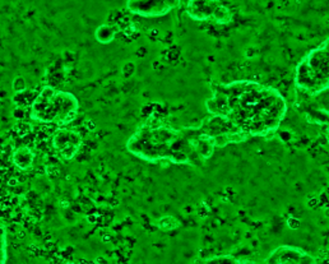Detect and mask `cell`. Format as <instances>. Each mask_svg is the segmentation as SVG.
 Returning a JSON list of instances; mask_svg holds the SVG:
<instances>
[{"label": "cell", "mask_w": 329, "mask_h": 264, "mask_svg": "<svg viewBox=\"0 0 329 264\" xmlns=\"http://www.w3.org/2000/svg\"><path fill=\"white\" fill-rule=\"evenodd\" d=\"M207 107L216 116L226 117L239 132L262 137L276 132L287 111L277 89L250 81L221 86Z\"/></svg>", "instance_id": "1"}, {"label": "cell", "mask_w": 329, "mask_h": 264, "mask_svg": "<svg viewBox=\"0 0 329 264\" xmlns=\"http://www.w3.org/2000/svg\"><path fill=\"white\" fill-rule=\"evenodd\" d=\"M191 146L184 141L176 130L164 126V124H146L128 141V150L146 161L157 162L168 160L176 151L186 150Z\"/></svg>", "instance_id": "2"}, {"label": "cell", "mask_w": 329, "mask_h": 264, "mask_svg": "<svg viewBox=\"0 0 329 264\" xmlns=\"http://www.w3.org/2000/svg\"><path fill=\"white\" fill-rule=\"evenodd\" d=\"M328 40L309 51L299 63L295 73V85L309 94H318L328 89L329 81Z\"/></svg>", "instance_id": "3"}, {"label": "cell", "mask_w": 329, "mask_h": 264, "mask_svg": "<svg viewBox=\"0 0 329 264\" xmlns=\"http://www.w3.org/2000/svg\"><path fill=\"white\" fill-rule=\"evenodd\" d=\"M188 13L197 21L215 19L217 23H229L232 14L220 0H189Z\"/></svg>", "instance_id": "4"}, {"label": "cell", "mask_w": 329, "mask_h": 264, "mask_svg": "<svg viewBox=\"0 0 329 264\" xmlns=\"http://www.w3.org/2000/svg\"><path fill=\"white\" fill-rule=\"evenodd\" d=\"M180 0H128L130 12L142 17H161L177 8Z\"/></svg>", "instance_id": "5"}, {"label": "cell", "mask_w": 329, "mask_h": 264, "mask_svg": "<svg viewBox=\"0 0 329 264\" xmlns=\"http://www.w3.org/2000/svg\"><path fill=\"white\" fill-rule=\"evenodd\" d=\"M114 31H112V28L109 29V32H105V26L103 27H100L97 31V38L100 40V42H103V44H106V42H110L114 38Z\"/></svg>", "instance_id": "6"}, {"label": "cell", "mask_w": 329, "mask_h": 264, "mask_svg": "<svg viewBox=\"0 0 329 264\" xmlns=\"http://www.w3.org/2000/svg\"><path fill=\"white\" fill-rule=\"evenodd\" d=\"M176 225H177V222L175 221V218L173 217L170 218V222H166L164 218H162V220L160 221V227H162V229H164V230L173 229V227H176Z\"/></svg>", "instance_id": "7"}]
</instances>
